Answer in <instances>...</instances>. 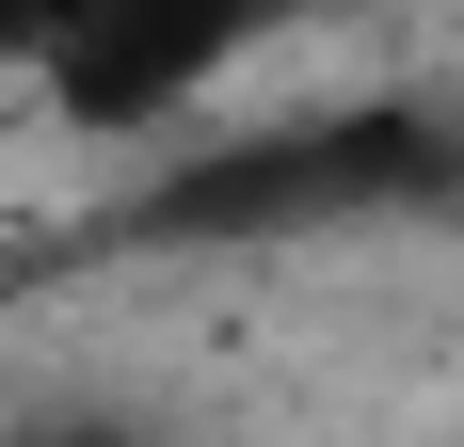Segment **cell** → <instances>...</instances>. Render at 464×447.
<instances>
[{"instance_id":"6da1fadb","label":"cell","mask_w":464,"mask_h":447,"mask_svg":"<svg viewBox=\"0 0 464 447\" xmlns=\"http://www.w3.org/2000/svg\"><path fill=\"white\" fill-rule=\"evenodd\" d=\"M449 192H464L449 112H321V128H225L208 160H177L144 192V240H304V224H384Z\"/></svg>"},{"instance_id":"7a4b0ae2","label":"cell","mask_w":464,"mask_h":447,"mask_svg":"<svg viewBox=\"0 0 464 447\" xmlns=\"http://www.w3.org/2000/svg\"><path fill=\"white\" fill-rule=\"evenodd\" d=\"M240 64H256L240 16H48L33 112H64V128H192Z\"/></svg>"},{"instance_id":"3957f363","label":"cell","mask_w":464,"mask_h":447,"mask_svg":"<svg viewBox=\"0 0 464 447\" xmlns=\"http://www.w3.org/2000/svg\"><path fill=\"white\" fill-rule=\"evenodd\" d=\"M0 447H144V432H112V415H48V432H0Z\"/></svg>"},{"instance_id":"277c9868","label":"cell","mask_w":464,"mask_h":447,"mask_svg":"<svg viewBox=\"0 0 464 447\" xmlns=\"http://www.w3.org/2000/svg\"><path fill=\"white\" fill-rule=\"evenodd\" d=\"M16 112H33V64H0V144H16Z\"/></svg>"},{"instance_id":"5b68a950","label":"cell","mask_w":464,"mask_h":447,"mask_svg":"<svg viewBox=\"0 0 464 447\" xmlns=\"http://www.w3.org/2000/svg\"><path fill=\"white\" fill-rule=\"evenodd\" d=\"M33 48H48V16H0V64H33Z\"/></svg>"}]
</instances>
